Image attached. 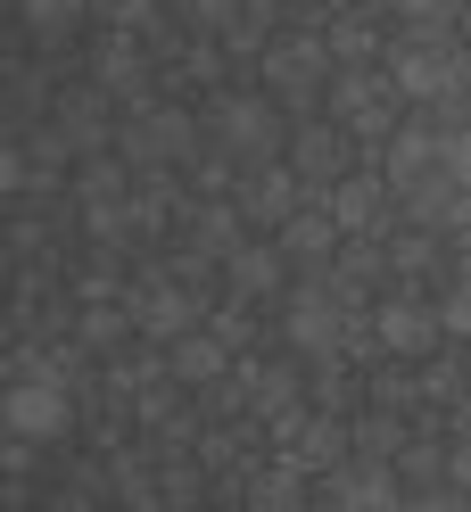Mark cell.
<instances>
[{
	"label": "cell",
	"instance_id": "11",
	"mask_svg": "<svg viewBox=\"0 0 471 512\" xmlns=\"http://www.w3.org/2000/svg\"><path fill=\"white\" fill-rule=\"evenodd\" d=\"M141 331L182 339V331H191V298H174V281H149V290H141Z\"/></svg>",
	"mask_w": 471,
	"mask_h": 512
},
{
	"label": "cell",
	"instance_id": "7",
	"mask_svg": "<svg viewBox=\"0 0 471 512\" xmlns=\"http://www.w3.org/2000/svg\"><path fill=\"white\" fill-rule=\"evenodd\" d=\"M124 149H133L141 166H174V157L191 149V116H182V108H141V116H133V141H124Z\"/></svg>",
	"mask_w": 471,
	"mask_h": 512
},
{
	"label": "cell",
	"instance_id": "24",
	"mask_svg": "<svg viewBox=\"0 0 471 512\" xmlns=\"http://www.w3.org/2000/svg\"><path fill=\"white\" fill-rule=\"evenodd\" d=\"M438 323H447V331H471V281H463L447 306H438Z\"/></svg>",
	"mask_w": 471,
	"mask_h": 512
},
{
	"label": "cell",
	"instance_id": "3",
	"mask_svg": "<svg viewBox=\"0 0 471 512\" xmlns=\"http://www.w3.org/2000/svg\"><path fill=\"white\" fill-rule=\"evenodd\" d=\"M389 182H397L422 215H447V182H455L447 141H430V133H397V141H389Z\"/></svg>",
	"mask_w": 471,
	"mask_h": 512
},
{
	"label": "cell",
	"instance_id": "15",
	"mask_svg": "<svg viewBox=\"0 0 471 512\" xmlns=\"http://www.w3.org/2000/svg\"><path fill=\"white\" fill-rule=\"evenodd\" d=\"M215 372H224V347L182 331V339H174V380H215Z\"/></svg>",
	"mask_w": 471,
	"mask_h": 512
},
{
	"label": "cell",
	"instance_id": "2",
	"mask_svg": "<svg viewBox=\"0 0 471 512\" xmlns=\"http://www.w3.org/2000/svg\"><path fill=\"white\" fill-rule=\"evenodd\" d=\"M389 75H397L405 100H455L463 91V50L438 34V25H414V42H397Z\"/></svg>",
	"mask_w": 471,
	"mask_h": 512
},
{
	"label": "cell",
	"instance_id": "14",
	"mask_svg": "<svg viewBox=\"0 0 471 512\" xmlns=\"http://www.w3.org/2000/svg\"><path fill=\"white\" fill-rule=\"evenodd\" d=\"M339 124H356V133L381 124V83H372V75H348V83H339Z\"/></svg>",
	"mask_w": 471,
	"mask_h": 512
},
{
	"label": "cell",
	"instance_id": "1",
	"mask_svg": "<svg viewBox=\"0 0 471 512\" xmlns=\"http://www.w3.org/2000/svg\"><path fill=\"white\" fill-rule=\"evenodd\" d=\"M356 331V290L348 281H306V290L290 298V347H306V356H339Z\"/></svg>",
	"mask_w": 471,
	"mask_h": 512
},
{
	"label": "cell",
	"instance_id": "13",
	"mask_svg": "<svg viewBox=\"0 0 471 512\" xmlns=\"http://www.w3.org/2000/svg\"><path fill=\"white\" fill-rule=\"evenodd\" d=\"M372 207H381V182H364V174H348L331 190V215H339V232H364L372 223Z\"/></svg>",
	"mask_w": 471,
	"mask_h": 512
},
{
	"label": "cell",
	"instance_id": "18",
	"mask_svg": "<svg viewBox=\"0 0 471 512\" xmlns=\"http://www.w3.org/2000/svg\"><path fill=\"white\" fill-rule=\"evenodd\" d=\"M232 281H240V290H273V281H281V256H273V248H232Z\"/></svg>",
	"mask_w": 471,
	"mask_h": 512
},
{
	"label": "cell",
	"instance_id": "6",
	"mask_svg": "<svg viewBox=\"0 0 471 512\" xmlns=\"http://www.w3.org/2000/svg\"><path fill=\"white\" fill-rule=\"evenodd\" d=\"M323 75H331V50L314 42V34H281V42L265 50V83L281 91V100H314Z\"/></svg>",
	"mask_w": 471,
	"mask_h": 512
},
{
	"label": "cell",
	"instance_id": "16",
	"mask_svg": "<svg viewBox=\"0 0 471 512\" xmlns=\"http://www.w3.org/2000/svg\"><path fill=\"white\" fill-rule=\"evenodd\" d=\"M25 25H34L42 42H58V34H75V25H83V0H25Z\"/></svg>",
	"mask_w": 471,
	"mask_h": 512
},
{
	"label": "cell",
	"instance_id": "25",
	"mask_svg": "<svg viewBox=\"0 0 471 512\" xmlns=\"http://www.w3.org/2000/svg\"><path fill=\"white\" fill-rule=\"evenodd\" d=\"M100 9H108L116 25H141V17H149V0H100Z\"/></svg>",
	"mask_w": 471,
	"mask_h": 512
},
{
	"label": "cell",
	"instance_id": "21",
	"mask_svg": "<svg viewBox=\"0 0 471 512\" xmlns=\"http://www.w3.org/2000/svg\"><path fill=\"white\" fill-rule=\"evenodd\" d=\"M298 166H306V174H331V166H339V149H331L323 133H306V141H298Z\"/></svg>",
	"mask_w": 471,
	"mask_h": 512
},
{
	"label": "cell",
	"instance_id": "9",
	"mask_svg": "<svg viewBox=\"0 0 471 512\" xmlns=\"http://www.w3.org/2000/svg\"><path fill=\"white\" fill-rule=\"evenodd\" d=\"M331 512H397V488H389V471H339V488H331Z\"/></svg>",
	"mask_w": 471,
	"mask_h": 512
},
{
	"label": "cell",
	"instance_id": "5",
	"mask_svg": "<svg viewBox=\"0 0 471 512\" xmlns=\"http://www.w3.org/2000/svg\"><path fill=\"white\" fill-rule=\"evenodd\" d=\"M0 413H9V438H17V446H42V438L67 430V389H58L50 372H17Z\"/></svg>",
	"mask_w": 471,
	"mask_h": 512
},
{
	"label": "cell",
	"instance_id": "22",
	"mask_svg": "<svg viewBox=\"0 0 471 512\" xmlns=\"http://www.w3.org/2000/svg\"><path fill=\"white\" fill-rule=\"evenodd\" d=\"M447 166H455V190H463V199H471V124H463L455 141H447Z\"/></svg>",
	"mask_w": 471,
	"mask_h": 512
},
{
	"label": "cell",
	"instance_id": "23",
	"mask_svg": "<svg viewBox=\"0 0 471 512\" xmlns=\"http://www.w3.org/2000/svg\"><path fill=\"white\" fill-rule=\"evenodd\" d=\"M199 25H240V0H182Z\"/></svg>",
	"mask_w": 471,
	"mask_h": 512
},
{
	"label": "cell",
	"instance_id": "10",
	"mask_svg": "<svg viewBox=\"0 0 471 512\" xmlns=\"http://www.w3.org/2000/svg\"><path fill=\"white\" fill-rule=\"evenodd\" d=\"M331 240H339V215H290L281 223V256H290V265H323Z\"/></svg>",
	"mask_w": 471,
	"mask_h": 512
},
{
	"label": "cell",
	"instance_id": "4",
	"mask_svg": "<svg viewBox=\"0 0 471 512\" xmlns=\"http://www.w3.org/2000/svg\"><path fill=\"white\" fill-rule=\"evenodd\" d=\"M207 133L224 141V157H257L265 166V157L281 149V116L265 100H248V91H224V100L207 108Z\"/></svg>",
	"mask_w": 471,
	"mask_h": 512
},
{
	"label": "cell",
	"instance_id": "20",
	"mask_svg": "<svg viewBox=\"0 0 471 512\" xmlns=\"http://www.w3.org/2000/svg\"><path fill=\"white\" fill-rule=\"evenodd\" d=\"M389 9H397L405 25H447V17H455V0H389Z\"/></svg>",
	"mask_w": 471,
	"mask_h": 512
},
{
	"label": "cell",
	"instance_id": "12",
	"mask_svg": "<svg viewBox=\"0 0 471 512\" xmlns=\"http://www.w3.org/2000/svg\"><path fill=\"white\" fill-rule=\"evenodd\" d=\"M240 207H248V215H265V223H290V215H298V190H290V174H281V166H265L257 182L240 190Z\"/></svg>",
	"mask_w": 471,
	"mask_h": 512
},
{
	"label": "cell",
	"instance_id": "17",
	"mask_svg": "<svg viewBox=\"0 0 471 512\" xmlns=\"http://www.w3.org/2000/svg\"><path fill=\"white\" fill-rule=\"evenodd\" d=\"M91 75H100V91H133V83H141V58H133V42L116 34V42L100 50V67H91Z\"/></svg>",
	"mask_w": 471,
	"mask_h": 512
},
{
	"label": "cell",
	"instance_id": "8",
	"mask_svg": "<svg viewBox=\"0 0 471 512\" xmlns=\"http://www.w3.org/2000/svg\"><path fill=\"white\" fill-rule=\"evenodd\" d=\"M438 331H447V323H438L430 306H414V298H389L381 306V347H389V356H422Z\"/></svg>",
	"mask_w": 471,
	"mask_h": 512
},
{
	"label": "cell",
	"instance_id": "19",
	"mask_svg": "<svg viewBox=\"0 0 471 512\" xmlns=\"http://www.w3.org/2000/svg\"><path fill=\"white\" fill-rule=\"evenodd\" d=\"M257 512H298V479L290 471H265L257 479Z\"/></svg>",
	"mask_w": 471,
	"mask_h": 512
}]
</instances>
